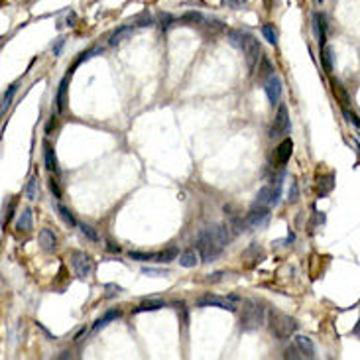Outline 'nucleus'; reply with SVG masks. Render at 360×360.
Returning a JSON list of instances; mask_svg holds the SVG:
<instances>
[{"mask_svg": "<svg viewBox=\"0 0 360 360\" xmlns=\"http://www.w3.org/2000/svg\"><path fill=\"white\" fill-rule=\"evenodd\" d=\"M228 240H230V232H228L226 225L207 226V228L199 230L195 246H197V252H199L203 262H213L225 250Z\"/></svg>", "mask_w": 360, "mask_h": 360, "instance_id": "f257e3e1", "label": "nucleus"}, {"mask_svg": "<svg viewBox=\"0 0 360 360\" xmlns=\"http://www.w3.org/2000/svg\"><path fill=\"white\" fill-rule=\"evenodd\" d=\"M268 325H270L272 335L280 340L290 338L297 331V321L293 317L282 313V311H276V309H272L268 313Z\"/></svg>", "mask_w": 360, "mask_h": 360, "instance_id": "f03ea898", "label": "nucleus"}, {"mask_svg": "<svg viewBox=\"0 0 360 360\" xmlns=\"http://www.w3.org/2000/svg\"><path fill=\"white\" fill-rule=\"evenodd\" d=\"M266 323V309L260 303L246 301L240 315V329L242 331H256Z\"/></svg>", "mask_w": 360, "mask_h": 360, "instance_id": "7ed1b4c3", "label": "nucleus"}, {"mask_svg": "<svg viewBox=\"0 0 360 360\" xmlns=\"http://www.w3.org/2000/svg\"><path fill=\"white\" fill-rule=\"evenodd\" d=\"M71 264H73V270L77 274V278H81V280L91 278V274L95 270L91 256H87L85 252H79V250H75V252L71 254Z\"/></svg>", "mask_w": 360, "mask_h": 360, "instance_id": "20e7f679", "label": "nucleus"}, {"mask_svg": "<svg viewBox=\"0 0 360 360\" xmlns=\"http://www.w3.org/2000/svg\"><path fill=\"white\" fill-rule=\"evenodd\" d=\"M290 130V114H288V107L286 105H280L276 118H274V124L270 128V138H280V136L288 134Z\"/></svg>", "mask_w": 360, "mask_h": 360, "instance_id": "39448f33", "label": "nucleus"}, {"mask_svg": "<svg viewBox=\"0 0 360 360\" xmlns=\"http://www.w3.org/2000/svg\"><path fill=\"white\" fill-rule=\"evenodd\" d=\"M268 221H270V207L254 205V209L248 213L246 217V225L250 228H262V226L268 225Z\"/></svg>", "mask_w": 360, "mask_h": 360, "instance_id": "423d86ee", "label": "nucleus"}, {"mask_svg": "<svg viewBox=\"0 0 360 360\" xmlns=\"http://www.w3.org/2000/svg\"><path fill=\"white\" fill-rule=\"evenodd\" d=\"M234 299V297H232ZM232 299L219 297V295H203L201 299H197V307H219V309H228V311H236V305L232 303Z\"/></svg>", "mask_w": 360, "mask_h": 360, "instance_id": "0eeeda50", "label": "nucleus"}, {"mask_svg": "<svg viewBox=\"0 0 360 360\" xmlns=\"http://www.w3.org/2000/svg\"><path fill=\"white\" fill-rule=\"evenodd\" d=\"M242 51H244V55H246L248 67L256 69L258 59H260V44H258V40H256L254 36L248 34L246 42H244V45H242Z\"/></svg>", "mask_w": 360, "mask_h": 360, "instance_id": "6e6552de", "label": "nucleus"}, {"mask_svg": "<svg viewBox=\"0 0 360 360\" xmlns=\"http://www.w3.org/2000/svg\"><path fill=\"white\" fill-rule=\"evenodd\" d=\"M264 91L268 95V101L272 105H278L280 99H282V79L278 75H270L264 83Z\"/></svg>", "mask_w": 360, "mask_h": 360, "instance_id": "1a4fd4ad", "label": "nucleus"}, {"mask_svg": "<svg viewBox=\"0 0 360 360\" xmlns=\"http://www.w3.org/2000/svg\"><path fill=\"white\" fill-rule=\"evenodd\" d=\"M38 238H40V246H42L44 252H53L55 246H57V238H55L53 230H49V228H42Z\"/></svg>", "mask_w": 360, "mask_h": 360, "instance_id": "9d476101", "label": "nucleus"}, {"mask_svg": "<svg viewBox=\"0 0 360 360\" xmlns=\"http://www.w3.org/2000/svg\"><path fill=\"white\" fill-rule=\"evenodd\" d=\"M295 346L299 348V352H301L303 356H307V358H313V356H315V346H313V342H311L309 337L297 335V337H295Z\"/></svg>", "mask_w": 360, "mask_h": 360, "instance_id": "9b49d317", "label": "nucleus"}, {"mask_svg": "<svg viewBox=\"0 0 360 360\" xmlns=\"http://www.w3.org/2000/svg\"><path fill=\"white\" fill-rule=\"evenodd\" d=\"M313 22H315V32H317V38H319V45L325 47L327 44V18L325 14H319L317 12L313 16Z\"/></svg>", "mask_w": 360, "mask_h": 360, "instance_id": "f8f14e48", "label": "nucleus"}, {"mask_svg": "<svg viewBox=\"0 0 360 360\" xmlns=\"http://www.w3.org/2000/svg\"><path fill=\"white\" fill-rule=\"evenodd\" d=\"M293 154V142L290 138H286L280 146H278V150H276V159H278V163H286V161H290Z\"/></svg>", "mask_w": 360, "mask_h": 360, "instance_id": "ddd939ff", "label": "nucleus"}, {"mask_svg": "<svg viewBox=\"0 0 360 360\" xmlns=\"http://www.w3.org/2000/svg\"><path fill=\"white\" fill-rule=\"evenodd\" d=\"M16 228H18V230H24V232H30V230L34 228V215H32L30 209H24L22 213H20V217H18V221H16Z\"/></svg>", "mask_w": 360, "mask_h": 360, "instance_id": "4468645a", "label": "nucleus"}, {"mask_svg": "<svg viewBox=\"0 0 360 360\" xmlns=\"http://www.w3.org/2000/svg\"><path fill=\"white\" fill-rule=\"evenodd\" d=\"M130 36H132V26H122V28H118L113 36L109 38V44L118 45V44H122L124 40H128Z\"/></svg>", "mask_w": 360, "mask_h": 360, "instance_id": "2eb2a0df", "label": "nucleus"}, {"mask_svg": "<svg viewBox=\"0 0 360 360\" xmlns=\"http://www.w3.org/2000/svg\"><path fill=\"white\" fill-rule=\"evenodd\" d=\"M199 252H195V250H187V252H183L179 256V264L183 268H195L197 264H199Z\"/></svg>", "mask_w": 360, "mask_h": 360, "instance_id": "dca6fc26", "label": "nucleus"}, {"mask_svg": "<svg viewBox=\"0 0 360 360\" xmlns=\"http://www.w3.org/2000/svg\"><path fill=\"white\" fill-rule=\"evenodd\" d=\"M161 307H165V301L161 299H150V301H142L134 309V313H142V311H158Z\"/></svg>", "mask_w": 360, "mask_h": 360, "instance_id": "f3484780", "label": "nucleus"}, {"mask_svg": "<svg viewBox=\"0 0 360 360\" xmlns=\"http://www.w3.org/2000/svg\"><path fill=\"white\" fill-rule=\"evenodd\" d=\"M67 79L69 77H63V81L59 83V89H57V95H55V103H57V111L63 113L65 111V95H67Z\"/></svg>", "mask_w": 360, "mask_h": 360, "instance_id": "a211bd4d", "label": "nucleus"}, {"mask_svg": "<svg viewBox=\"0 0 360 360\" xmlns=\"http://www.w3.org/2000/svg\"><path fill=\"white\" fill-rule=\"evenodd\" d=\"M44 159H45V167H47L49 171H55V169H57V158H55V152H53V148H51L49 144H45V148H44Z\"/></svg>", "mask_w": 360, "mask_h": 360, "instance_id": "6ab92c4d", "label": "nucleus"}, {"mask_svg": "<svg viewBox=\"0 0 360 360\" xmlns=\"http://www.w3.org/2000/svg\"><path fill=\"white\" fill-rule=\"evenodd\" d=\"M24 193H26V197L30 199V201H36L38 199V175H32L28 183H26V187H24Z\"/></svg>", "mask_w": 360, "mask_h": 360, "instance_id": "aec40b11", "label": "nucleus"}, {"mask_svg": "<svg viewBox=\"0 0 360 360\" xmlns=\"http://www.w3.org/2000/svg\"><path fill=\"white\" fill-rule=\"evenodd\" d=\"M179 256V250L175 246L167 248V250H163V252H159V254H156V262H161V264H167V262H171V260H175Z\"/></svg>", "mask_w": 360, "mask_h": 360, "instance_id": "412c9836", "label": "nucleus"}, {"mask_svg": "<svg viewBox=\"0 0 360 360\" xmlns=\"http://www.w3.org/2000/svg\"><path fill=\"white\" fill-rule=\"evenodd\" d=\"M333 187H335V175H333V173L321 177V179H319V195H327V193H331Z\"/></svg>", "mask_w": 360, "mask_h": 360, "instance_id": "4be33fe9", "label": "nucleus"}, {"mask_svg": "<svg viewBox=\"0 0 360 360\" xmlns=\"http://www.w3.org/2000/svg\"><path fill=\"white\" fill-rule=\"evenodd\" d=\"M321 61H323V69H325L327 73L333 71V49H331L329 45L321 47Z\"/></svg>", "mask_w": 360, "mask_h": 360, "instance_id": "5701e85b", "label": "nucleus"}, {"mask_svg": "<svg viewBox=\"0 0 360 360\" xmlns=\"http://www.w3.org/2000/svg\"><path fill=\"white\" fill-rule=\"evenodd\" d=\"M248 34L246 32H240V30H230L228 32V40H230V44L236 45V47H240L242 49V45L246 42Z\"/></svg>", "mask_w": 360, "mask_h": 360, "instance_id": "b1692460", "label": "nucleus"}, {"mask_svg": "<svg viewBox=\"0 0 360 360\" xmlns=\"http://www.w3.org/2000/svg\"><path fill=\"white\" fill-rule=\"evenodd\" d=\"M57 213H59V217H61V221L69 226H77V221H75V217H73V213L69 211L65 205H61V203H57Z\"/></svg>", "mask_w": 360, "mask_h": 360, "instance_id": "393cba45", "label": "nucleus"}, {"mask_svg": "<svg viewBox=\"0 0 360 360\" xmlns=\"http://www.w3.org/2000/svg\"><path fill=\"white\" fill-rule=\"evenodd\" d=\"M118 317H120V311H118V309H113V311H107V315L103 317V319H99V321L95 323V327H93V331H91V333L95 335V333H97L99 329H103V327H105V325H107L109 321H113V319H118Z\"/></svg>", "mask_w": 360, "mask_h": 360, "instance_id": "a878e982", "label": "nucleus"}, {"mask_svg": "<svg viewBox=\"0 0 360 360\" xmlns=\"http://www.w3.org/2000/svg\"><path fill=\"white\" fill-rule=\"evenodd\" d=\"M262 36H264V40H266L268 44L272 45L278 44V32H276L274 24H264V26H262Z\"/></svg>", "mask_w": 360, "mask_h": 360, "instance_id": "bb28decb", "label": "nucleus"}, {"mask_svg": "<svg viewBox=\"0 0 360 360\" xmlns=\"http://www.w3.org/2000/svg\"><path fill=\"white\" fill-rule=\"evenodd\" d=\"M16 91H18V83H14V85H10L8 91L4 93V97H2V114L8 111V107L12 105V99H14V95H16Z\"/></svg>", "mask_w": 360, "mask_h": 360, "instance_id": "cd10ccee", "label": "nucleus"}, {"mask_svg": "<svg viewBox=\"0 0 360 360\" xmlns=\"http://www.w3.org/2000/svg\"><path fill=\"white\" fill-rule=\"evenodd\" d=\"M79 230H81V234L85 236V238H89L91 242H99L101 240V236H99V232L89 225H79Z\"/></svg>", "mask_w": 360, "mask_h": 360, "instance_id": "c85d7f7f", "label": "nucleus"}, {"mask_svg": "<svg viewBox=\"0 0 360 360\" xmlns=\"http://www.w3.org/2000/svg\"><path fill=\"white\" fill-rule=\"evenodd\" d=\"M183 22H187L189 26H195V24H209L205 20V16L199 14V12H187L185 16H183Z\"/></svg>", "mask_w": 360, "mask_h": 360, "instance_id": "c756f323", "label": "nucleus"}, {"mask_svg": "<svg viewBox=\"0 0 360 360\" xmlns=\"http://www.w3.org/2000/svg\"><path fill=\"white\" fill-rule=\"evenodd\" d=\"M333 95L338 99V103L344 107V105H348V93L342 89V85H338V83H333Z\"/></svg>", "mask_w": 360, "mask_h": 360, "instance_id": "7c9ffc66", "label": "nucleus"}, {"mask_svg": "<svg viewBox=\"0 0 360 360\" xmlns=\"http://www.w3.org/2000/svg\"><path fill=\"white\" fill-rule=\"evenodd\" d=\"M132 260H138V262H150L156 258V254H146V252H130L128 254Z\"/></svg>", "mask_w": 360, "mask_h": 360, "instance_id": "2f4dec72", "label": "nucleus"}, {"mask_svg": "<svg viewBox=\"0 0 360 360\" xmlns=\"http://www.w3.org/2000/svg\"><path fill=\"white\" fill-rule=\"evenodd\" d=\"M47 187H49V191L53 193V197H55V199H61V189H59V185H57V181L53 179V177H51V179L47 181Z\"/></svg>", "mask_w": 360, "mask_h": 360, "instance_id": "473e14b6", "label": "nucleus"}, {"mask_svg": "<svg viewBox=\"0 0 360 360\" xmlns=\"http://www.w3.org/2000/svg\"><path fill=\"white\" fill-rule=\"evenodd\" d=\"M159 28H161V30H167V28H169V26H171V24L175 22V20H173V16H169V14H161V16H159Z\"/></svg>", "mask_w": 360, "mask_h": 360, "instance_id": "72a5a7b5", "label": "nucleus"}, {"mask_svg": "<svg viewBox=\"0 0 360 360\" xmlns=\"http://www.w3.org/2000/svg\"><path fill=\"white\" fill-rule=\"evenodd\" d=\"M258 71H260V75H268V77H270V75H274V73H272V71H274V69H272L270 61H268V59H266V57H264V59H262V65H260V67H258Z\"/></svg>", "mask_w": 360, "mask_h": 360, "instance_id": "f704fd0d", "label": "nucleus"}, {"mask_svg": "<svg viewBox=\"0 0 360 360\" xmlns=\"http://www.w3.org/2000/svg\"><path fill=\"white\" fill-rule=\"evenodd\" d=\"M284 356H286V358H301L303 354L299 352V348H297V346H290V348H286Z\"/></svg>", "mask_w": 360, "mask_h": 360, "instance_id": "c9c22d12", "label": "nucleus"}, {"mask_svg": "<svg viewBox=\"0 0 360 360\" xmlns=\"http://www.w3.org/2000/svg\"><path fill=\"white\" fill-rule=\"evenodd\" d=\"M342 114H344V118L350 122V124H354V126H360V118L356 116L354 113H350V111H346V109H342Z\"/></svg>", "mask_w": 360, "mask_h": 360, "instance_id": "e433bc0d", "label": "nucleus"}, {"mask_svg": "<svg viewBox=\"0 0 360 360\" xmlns=\"http://www.w3.org/2000/svg\"><path fill=\"white\" fill-rule=\"evenodd\" d=\"M63 44H65V40H63V38H59V40H57V44L51 47V49H53V55H59V53H61V47H63Z\"/></svg>", "mask_w": 360, "mask_h": 360, "instance_id": "4c0bfd02", "label": "nucleus"}, {"mask_svg": "<svg viewBox=\"0 0 360 360\" xmlns=\"http://www.w3.org/2000/svg\"><path fill=\"white\" fill-rule=\"evenodd\" d=\"M297 199V185L292 183V195H290V201H295Z\"/></svg>", "mask_w": 360, "mask_h": 360, "instance_id": "58836bf2", "label": "nucleus"}, {"mask_svg": "<svg viewBox=\"0 0 360 360\" xmlns=\"http://www.w3.org/2000/svg\"><path fill=\"white\" fill-rule=\"evenodd\" d=\"M83 335H85V329H81V331L75 335V340H81V337H83Z\"/></svg>", "mask_w": 360, "mask_h": 360, "instance_id": "ea45409f", "label": "nucleus"}, {"mask_svg": "<svg viewBox=\"0 0 360 360\" xmlns=\"http://www.w3.org/2000/svg\"><path fill=\"white\" fill-rule=\"evenodd\" d=\"M107 248H109V250H111V252H116V254H118V252H120V248H118V246H113V244H109V246H107Z\"/></svg>", "mask_w": 360, "mask_h": 360, "instance_id": "a19ab883", "label": "nucleus"}, {"mask_svg": "<svg viewBox=\"0 0 360 360\" xmlns=\"http://www.w3.org/2000/svg\"><path fill=\"white\" fill-rule=\"evenodd\" d=\"M354 333H356V335H358V333H360V321H358V325L354 327Z\"/></svg>", "mask_w": 360, "mask_h": 360, "instance_id": "79ce46f5", "label": "nucleus"}, {"mask_svg": "<svg viewBox=\"0 0 360 360\" xmlns=\"http://www.w3.org/2000/svg\"><path fill=\"white\" fill-rule=\"evenodd\" d=\"M317 2H319V4H323V2H325V0H317Z\"/></svg>", "mask_w": 360, "mask_h": 360, "instance_id": "37998d69", "label": "nucleus"}, {"mask_svg": "<svg viewBox=\"0 0 360 360\" xmlns=\"http://www.w3.org/2000/svg\"><path fill=\"white\" fill-rule=\"evenodd\" d=\"M358 134H360V132H358Z\"/></svg>", "mask_w": 360, "mask_h": 360, "instance_id": "c03bdc74", "label": "nucleus"}]
</instances>
